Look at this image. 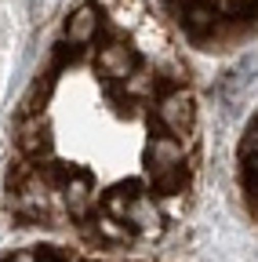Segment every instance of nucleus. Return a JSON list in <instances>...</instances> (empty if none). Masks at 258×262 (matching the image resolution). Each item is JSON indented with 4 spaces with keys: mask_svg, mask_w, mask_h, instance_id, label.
<instances>
[{
    "mask_svg": "<svg viewBox=\"0 0 258 262\" xmlns=\"http://www.w3.org/2000/svg\"><path fill=\"white\" fill-rule=\"evenodd\" d=\"M156 120L164 124L175 139H185L193 131V98H189V91H182V88L168 91L156 106Z\"/></svg>",
    "mask_w": 258,
    "mask_h": 262,
    "instance_id": "1",
    "label": "nucleus"
},
{
    "mask_svg": "<svg viewBox=\"0 0 258 262\" xmlns=\"http://www.w3.org/2000/svg\"><path fill=\"white\" fill-rule=\"evenodd\" d=\"M99 26H102V18H99V11H95L91 4H84V8H77L69 18H66V40L69 44H77V48H84V44H91L95 37H99Z\"/></svg>",
    "mask_w": 258,
    "mask_h": 262,
    "instance_id": "2",
    "label": "nucleus"
},
{
    "mask_svg": "<svg viewBox=\"0 0 258 262\" xmlns=\"http://www.w3.org/2000/svg\"><path fill=\"white\" fill-rule=\"evenodd\" d=\"M146 160L153 171H168V168H178V164L185 160V149L175 135H156L149 146H146Z\"/></svg>",
    "mask_w": 258,
    "mask_h": 262,
    "instance_id": "3",
    "label": "nucleus"
},
{
    "mask_svg": "<svg viewBox=\"0 0 258 262\" xmlns=\"http://www.w3.org/2000/svg\"><path fill=\"white\" fill-rule=\"evenodd\" d=\"M99 66H102L109 77H124L127 80V77L135 73V66H138V55L131 48H124V44H109V48H102Z\"/></svg>",
    "mask_w": 258,
    "mask_h": 262,
    "instance_id": "4",
    "label": "nucleus"
},
{
    "mask_svg": "<svg viewBox=\"0 0 258 262\" xmlns=\"http://www.w3.org/2000/svg\"><path fill=\"white\" fill-rule=\"evenodd\" d=\"M182 22H185V26L200 37L204 29H211V26L218 22V8H215V4H207V0H189L185 11H182Z\"/></svg>",
    "mask_w": 258,
    "mask_h": 262,
    "instance_id": "5",
    "label": "nucleus"
},
{
    "mask_svg": "<svg viewBox=\"0 0 258 262\" xmlns=\"http://www.w3.org/2000/svg\"><path fill=\"white\" fill-rule=\"evenodd\" d=\"M124 219H127V222H135V226H156V222H160L156 201H149V196H135V201H127Z\"/></svg>",
    "mask_w": 258,
    "mask_h": 262,
    "instance_id": "6",
    "label": "nucleus"
},
{
    "mask_svg": "<svg viewBox=\"0 0 258 262\" xmlns=\"http://www.w3.org/2000/svg\"><path fill=\"white\" fill-rule=\"evenodd\" d=\"M84 201H87V179H84V175H77V179L66 186V204L80 211V208H84Z\"/></svg>",
    "mask_w": 258,
    "mask_h": 262,
    "instance_id": "7",
    "label": "nucleus"
},
{
    "mask_svg": "<svg viewBox=\"0 0 258 262\" xmlns=\"http://www.w3.org/2000/svg\"><path fill=\"white\" fill-rule=\"evenodd\" d=\"M11 262H40V258H37V251H18Z\"/></svg>",
    "mask_w": 258,
    "mask_h": 262,
    "instance_id": "8",
    "label": "nucleus"
}]
</instances>
